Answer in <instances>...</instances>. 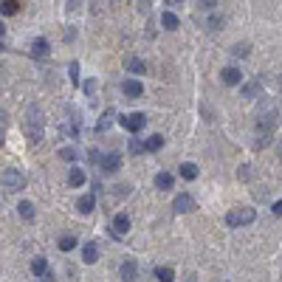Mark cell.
<instances>
[{
	"mask_svg": "<svg viewBox=\"0 0 282 282\" xmlns=\"http://www.w3.org/2000/svg\"><path fill=\"white\" fill-rule=\"evenodd\" d=\"M17 212H20V217H23V220H34V203H29V200L17 203Z\"/></svg>",
	"mask_w": 282,
	"mask_h": 282,
	"instance_id": "obj_21",
	"label": "cell"
},
{
	"mask_svg": "<svg viewBox=\"0 0 282 282\" xmlns=\"http://www.w3.org/2000/svg\"><path fill=\"white\" fill-rule=\"evenodd\" d=\"M3 34H6V26H3V23H0V40H3Z\"/></svg>",
	"mask_w": 282,
	"mask_h": 282,
	"instance_id": "obj_38",
	"label": "cell"
},
{
	"mask_svg": "<svg viewBox=\"0 0 282 282\" xmlns=\"http://www.w3.org/2000/svg\"><path fill=\"white\" fill-rule=\"evenodd\" d=\"M155 277H158V282H175V271L172 268H155Z\"/></svg>",
	"mask_w": 282,
	"mask_h": 282,
	"instance_id": "obj_23",
	"label": "cell"
},
{
	"mask_svg": "<svg viewBox=\"0 0 282 282\" xmlns=\"http://www.w3.org/2000/svg\"><path fill=\"white\" fill-rule=\"evenodd\" d=\"M220 79H223V82L226 85H243V71H240V68H234V65H229V68H223V71H220Z\"/></svg>",
	"mask_w": 282,
	"mask_h": 282,
	"instance_id": "obj_7",
	"label": "cell"
},
{
	"mask_svg": "<svg viewBox=\"0 0 282 282\" xmlns=\"http://www.w3.org/2000/svg\"><path fill=\"white\" fill-rule=\"evenodd\" d=\"M155 186L166 192V189H172V186H175V178H172L169 172H158V175H155Z\"/></svg>",
	"mask_w": 282,
	"mask_h": 282,
	"instance_id": "obj_19",
	"label": "cell"
},
{
	"mask_svg": "<svg viewBox=\"0 0 282 282\" xmlns=\"http://www.w3.org/2000/svg\"><path fill=\"white\" fill-rule=\"evenodd\" d=\"M119 277H121L124 282H133L135 277H138V266H135L133 260H124L121 268H119Z\"/></svg>",
	"mask_w": 282,
	"mask_h": 282,
	"instance_id": "obj_11",
	"label": "cell"
},
{
	"mask_svg": "<svg viewBox=\"0 0 282 282\" xmlns=\"http://www.w3.org/2000/svg\"><path fill=\"white\" fill-rule=\"evenodd\" d=\"M237 175H240V178H251V169H249V166H240V172H237Z\"/></svg>",
	"mask_w": 282,
	"mask_h": 282,
	"instance_id": "obj_35",
	"label": "cell"
},
{
	"mask_svg": "<svg viewBox=\"0 0 282 282\" xmlns=\"http://www.w3.org/2000/svg\"><path fill=\"white\" fill-rule=\"evenodd\" d=\"M113 119H116V110H104V113H102V119L96 121V133H104V130L113 124Z\"/></svg>",
	"mask_w": 282,
	"mask_h": 282,
	"instance_id": "obj_16",
	"label": "cell"
},
{
	"mask_svg": "<svg viewBox=\"0 0 282 282\" xmlns=\"http://www.w3.org/2000/svg\"><path fill=\"white\" fill-rule=\"evenodd\" d=\"M127 232H130V215L119 212V215L113 217V234H116V237H124Z\"/></svg>",
	"mask_w": 282,
	"mask_h": 282,
	"instance_id": "obj_9",
	"label": "cell"
},
{
	"mask_svg": "<svg viewBox=\"0 0 282 282\" xmlns=\"http://www.w3.org/2000/svg\"><path fill=\"white\" fill-rule=\"evenodd\" d=\"M195 6L203 9V12H212V9L217 6V0H195Z\"/></svg>",
	"mask_w": 282,
	"mask_h": 282,
	"instance_id": "obj_32",
	"label": "cell"
},
{
	"mask_svg": "<svg viewBox=\"0 0 282 282\" xmlns=\"http://www.w3.org/2000/svg\"><path fill=\"white\" fill-rule=\"evenodd\" d=\"M249 51H251L249 43H240V45H234V48H232V54H234V57H249Z\"/></svg>",
	"mask_w": 282,
	"mask_h": 282,
	"instance_id": "obj_31",
	"label": "cell"
},
{
	"mask_svg": "<svg viewBox=\"0 0 282 282\" xmlns=\"http://www.w3.org/2000/svg\"><path fill=\"white\" fill-rule=\"evenodd\" d=\"M3 186L9 192H20V189H26V175L17 172V169H6L3 172Z\"/></svg>",
	"mask_w": 282,
	"mask_h": 282,
	"instance_id": "obj_4",
	"label": "cell"
},
{
	"mask_svg": "<svg viewBox=\"0 0 282 282\" xmlns=\"http://www.w3.org/2000/svg\"><path fill=\"white\" fill-rule=\"evenodd\" d=\"M161 147H164V135L161 133H152L144 138V152H158Z\"/></svg>",
	"mask_w": 282,
	"mask_h": 282,
	"instance_id": "obj_13",
	"label": "cell"
},
{
	"mask_svg": "<svg viewBox=\"0 0 282 282\" xmlns=\"http://www.w3.org/2000/svg\"><path fill=\"white\" fill-rule=\"evenodd\" d=\"M82 90L93 99V93H96V79H85V85H82Z\"/></svg>",
	"mask_w": 282,
	"mask_h": 282,
	"instance_id": "obj_33",
	"label": "cell"
},
{
	"mask_svg": "<svg viewBox=\"0 0 282 282\" xmlns=\"http://www.w3.org/2000/svg\"><path fill=\"white\" fill-rule=\"evenodd\" d=\"M0 51H3V40H0Z\"/></svg>",
	"mask_w": 282,
	"mask_h": 282,
	"instance_id": "obj_39",
	"label": "cell"
},
{
	"mask_svg": "<svg viewBox=\"0 0 282 282\" xmlns=\"http://www.w3.org/2000/svg\"><path fill=\"white\" fill-rule=\"evenodd\" d=\"M59 158H62V161H76V149L74 147H62L59 149Z\"/></svg>",
	"mask_w": 282,
	"mask_h": 282,
	"instance_id": "obj_29",
	"label": "cell"
},
{
	"mask_svg": "<svg viewBox=\"0 0 282 282\" xmlns=\"http://www.w3.org/2000/svg\"><path fill=\"white\" fill-rule=\"evenodd\" d=\"M68 183H71V186H82L85 183V169L82 166H71V172H68Z\"/></svg>",
	"mask_w": 282,
	"mask_h": 282,
	"instance_id": "obj_17",
	"label": "cell"
},
{
	"mask_svg": "<svg viewBox=\"0 0 282 282\" xmlns=\"http://www.w3.org/2000/svg\"><path fill=\"white\" fill-rule=\"evenodd\" d=\"M121 93H124L127 99H141V96H144V85L138 82V79H124Z\"/></svg>",
	"mask_w": 282,
	"mask_h": 282,
	"instance_id": "obj_6",
	"label": "cell"
},
{
	"mask_svg": "<svg viewBox=\"0 0 282 282\" xmlns=\"http://www.w3.org/2000/svg\"><path fill=\"white\" fill-rule=\"evenodd\" d=\"M20 12V0H3L0 3V15L3 17H12V15H17Z\"/></svg>",
	"mask_w": 282,
	"mask_h": 282,
	"instance_id": "obj_20",
	"label": "cell"
},
{
	"mask_svg": "<svg viewBox=\"0 0 282 282\" xmlns=\"http://www.w3.org/2000/svg\"><path fill=\"white\" fill-rule=\"evenodd\" d=\"M82 260H85V266L99 263V249H96V243H85L82 246Z\"/></svg>",
	"mask_w": 282,
	"mask_h": 282,
	"instance_id": "obj_12",
	"label": "cell"
},
{
	"mask_svg": "<svg viewBox=\"0 0 282 282\" xmlns=\"http://www.w3.org/2000/svg\"><path fill=\"white\" fill-rule=\"evenodd\" d=\"M172 209H175L178 215H189V212L195 209V198L186 195V192H181V195H175V200H172Z\"/></svg>",
	"mask_w": 282,
	"mask_h": 282,
	"instance_id": "obj_5",
	"label": "cell"
},
{
	"mask_svg": "<svg viewBox=\"0 0 282 282\" xmlns=\"http://www.w3.org/2000/svg\"><path fill=\"white\" fill-rule=\"evenodd\" d=\"M206 26H209V29H212V31H217V29H220V26H223V17H209V23H206Z\"/></svg>",
	"mask_w": 282,
	"mask_h": 282,
	"instance_id": "obj_34",
	"label": "cell"
},
{
	"mask_svg": "<svg viewBox=\"0 0 282 282\" xmlns=\"http://www.w3.org/2000/svg\"><path fill=\"white\" fill-rule=\"evenodd\" d=\"M243 96H249V99L260 96V82H249V85H243Z\"/></svg>",
	"mask_w": 282,
	"mask_h": 282,
	"instance_id": "obj_26",
	"label": "cell"
},
{
	"mask_svg": "<svg viewBox=\"0 0 282 282\" xmlns=\"http://www.w3.org/2000/svg\"><path fill=\"white\" fill-rule=\"evenodd\" d=\"M119 124H121L127 133H138V130L147 124V116H144V113H124V116L119 119Z\"/></svg>",
	"mask_w": 282,
	"mask_h": 282,
	"instance_id": "obj_3",
	"label": "cell"
},
{
	"mask_svg": "<svg viewBox=\"0 0 282 282\" xmlns=\"http://www.w3.org/2000/svg\"><path fill=\"white\" fill-rule=\"evenodd\" d=\"M71 249H76V237H74V234L59 237V251H71Z\"/></svg>",
	"mask_w": 282,
	"mask_h": 282,
	"instance_id": "obj_25",
	"label": "cell"
},
{
	"mask_svg": "<svg viewBox=\"0 0 282 282\" xmlns=\"http://www.w3.org/2000/svg\"><path fill=\"white\" fill-rule=\"evenodd\" d=\"M102 172H107V175H113V172H119L121 169V155L119 152H110V155H104L102 158Z\"/></svg>",
	"mask_w": 282,
	"mask_h": 282,
	"instance_id": "obj_8",
	"label": "cell"
},
{
	"mask_svg": "<svg viewBox=\"0 0 282 282\" xmlns=\"http://www.w3.org/2000/svg\"><path fill=\"white\" fill-rule=\"evenodd\" d=\"M127 149H130V155H141V152H144V141H138V138H133V141L127 144Z\"/></svg>",
	"mask_w": 282,
	"mask_h": 282,
	"instance_id": "obj_28",
	"label": "cell"
},
{
	"mask_svg": "<svg viewBox=\"0 0 282 282\" xmlns=\"http://www.w3.org/2000/svg\"><path fill=\"white\" fill-rule=\"evenodd\" d=\"M181 178L183 181H195V178H198V166L195 164H181Z\"/></svg>",
	"mask_w": 282,
	"mask_h": 282,
	"instance_id": "obj_22",
	"label": "cell"
},
{
	"mask_svg": "<svg viewBox=\"0 0 282 282\" xmlns=\"http://www.w3.org/2000/svg\"><path fill=\"white\" fill-rule=\"evenodd\" d=\"M68 76H71V85H79V62L68 65Z\"/></svg>",
	"mask_w": 282,
	"mask_h": 282,
	"instance_id": "obj_27",
	"label": "cell"
},
{
	"mask_svg": "<svg viewBox=\"0 0 282 282\" xmlns=\"http://www.w3.org/2000/svg\"><path fill=\"white\" fill-rule=\"evenodd\" d=\"M48 54H51V45H48V40H45V37H40V40H34V43H31V57L45 59Z\"/></svg>",
	"mask_w": 282,
	"mask_h": 282,
	"instance_id": "obj_10",
	"label": "cell"
},
{
	"mask_svg": "<svg viewBox=\"0 0 282 282\" xmlns=\"http://www.w3.org/2000/svg\"><path fill=\"white\" fill-rule=\"evenodd\" d=\"M6 127H9V119H6V110H0V147H3V138H6Z\"/></svg>",
	"mask_w": 282,
	"mask_h": 282,
	"instance_id": "obj_30",
	"label": "cell"
},
{
	"mask_svg": "<svg viewBox=\"0 0 282 282\" xmlns=\"http://www.w3.org/2000/svg\"><path fill=\"white\" fill-rule=\"evenodd\" d=\"M31 271H34V277H43L45 271H48V263H45V257H37L31 263Z\"/></svg>",
	"mask_w": 282,
	"mask_h": 282,
	"instance_id": "obj_24",
	"label": "cell"
},
{
	"mask_svg": "<svg viewBox=\"0 0 282 282\" xmlns=\"http://www.w3.org/2000/svg\"><path fill=\"white\" fill-rule=\"evenodd\" d=\"M43 282H57V280H54V274H51V271H45V274H43Z\"/></svg>",
	"mask_w": 282,
	"mask_h": 282,
	"instance_id": "obj_37",
	"label": "cell"
},
{
	"mask_svg": "<svg viewBox=\"0 0 282 282\" xmlns=\"http://www.w3.org/2000/svg\"><path fill=\"white\" fill-rule=\"evenodd\" d=\"M274 215L282 217V200H277V203H274Z\"/></svg>",
	"mask_w": 282,
	"mask_h": 282,
	"instance_id": "obj_36",
	"label": "cell"
},
{
	"mask_svg": "<svg viewBox=\"0 0 282 282\" xmlns=\"http://www.w3.org/2000/svg\"><path fill=\"white\" fill-rule=\"evenodd\" d=\"M254 217H257V212H254L251 206H240V209H232V212L226 215V223H229L232 229H240V226L254 223Z\"/></svg>",
	"mask_w": 282,
	"mask_h": 282,
	"instance_id": "obj_2",
	"label": "cell"
},
{
	"mask_svg": "<svg viewBox=\"0 0 282 282\" xmlns=\"http://www.w3.org/2000/svg\"><path fill=\"white\" fill-rule=\"evenodd\" d=\"M161 26H164V29H169V31H175V29L181 26V20H178V15H175V12H164V15H161Z\"/></svg>",
	"mask_w": 282,
	"mask_h": 282,
	"instance_id": "obj_18",
	"label": "cell"
},
{
	"mask_svg": "<svg viewBox=\"0 0 282 282\" xmlns=\"http://www.w3.org/2000/svg\"><path fill=\"white\" fill-rule=\"evenodd\" d=\"M124 65H127V71H130V74H135V76H138V74H147L144 59H138V57H127V62H124Z\"/></svg>",
	"mask_w": 282,
	"mask_h": 282,
	"instance_id": "obj_15",
	"label": "cell"
},
{
	"mask_svg": "<svg viewBox=\"0 0 282 282\" xmlns=\"http://www.w3.org/2000/svg\"><path fill=\"white\" fill-rule=\"evenodd\" d=\"M93 206H96V198H93V195H82L79 203H76V212H79V215H90Z\"/></svg>",
	"mask_w": 282,
	"mask_h": 282,
	"instance_id": "obj_14",
	"label": "cell"
},
{
	"mask_svg": "<svg viewBox=\"0 0 282 282\" xmlns=\"http://www.w3.org/2000/svg\"><path fill=\"white\" fill-rule=\"evenodd\" d=\"M43 127H45L43 110H40L37 104H29V113H26V121H23V130H26V135H29L31 144L43 141Z\"/></svg>",
	"mask_w": 282,
	"mask_h": 282,
	"instance_id": "obj_1",
	"label": "cell"
}]
</instances>
